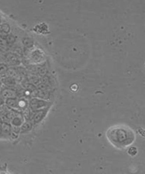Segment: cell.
I'll return each mask as SVG.
<instances>
[{
  "label": "cell",
  "instance_id": "3",
  "mask_svg": "<svg viewBox=\"0 0 145 174\" xmlns=\"http://www.w3.org/2000/svg\"><path fill=\"white\" fill-rule=\"evenodd\" d=\"M1 82L2 84L8 87H14L17 83V81L14 78L6 76L2 77Z\"/></svg>",
  "mask_w": 145,
  "mask_h": 174
},
{
  "label": "cell",
  "instance_id": "2",
  "mask_svg": "<svg viewBox=\"0 0 145 174\" xmlns=\"http://www.w3.org/2000/svg\"><path fill=\"white\" fill-rule=\"evenodd\" d=\"M20 59L11 51L7 52L4 55V63L9 67H14L19 66Z\"/></svg>",
  "mask_w": 145,
  "mask_h": 174
},
{
  "label": "cell",
  "instance_id": "10",
  "mask_svg": "<svg viewBox=\"0 0 145 174\" xmlns=\"http://www.w3.org/2000/svg\"><path fill=\"white\" fill-rule=\"evenodd\" d=\"M22 43L27 47H30L32 45V41L28 38H24L22 39Z\"/></svg>",
  "mask_w": 145,
  "mask_h": 174
},
{
  "label": "cell",
  "instance_id": "8",
  "mask_svg": "<svg viewBox=\"0 0 145 174\" xmlns=\"http://www.w3.org/2000/svg\"><path fill=\"white\" fill-rule=\"evenodd\" d=\"M11 52L15 54L20 59L22 57V51L21 48L20 47H14Z\"/></svg>",
  "mask_w": 145,
  "mask_h": 174
},
{
  "label": "cell",
  "instance_id": "4",
  "mask_svg": "<svg viewBox=\"0 0 145 174\" xmlns=\"http://www.w3.org/2000/svg\"><path fill=\"white\" fill-rule=\"evenodd\" d=\"M1 95L3 98H6L7 99L10 98H16L17 94L15 91L11 89H4L2 91Z\"/></svg>",
  "mask_w": 145,
  "mask_h": 174
},
{
  "label": "cell",
  "instance_id": "11",
  "mask_svg": "<svg viewBox=\"0 0 145 174\" xmlns=\"http://www.w3.org/2000/svg\"><path fill=\"white\" fill-rule=\"evenodd\" d=\"M7 102L9 105L12 107L16 106L17 104V101L16 98H15L8 99H7Z\"/></svg>",
  "mask_w": 145,
  "mask_h": 174
},
{
  "label": "cell",
  "instance_id": "5",
  "mask_svg": "<svg viewBox=\"0 0 145 174\" xmlns=\"http://www.w3.org/2000/svg\"><path fill=\"white\" fill-rule=\"evenodd\" d=\"M11 31V26L7 23L0 24V33L8 34Z\"/></svg>",
  "mask_w": 145,
  "mask_h": 174
},
{
  "label": "cell",
  "instance_id": "6",
  "mask_svg": "<svg viewBox=\"0 0 145 174\" xmlns=\"http://www.w3.org/2000/svg\"><path fill=\"white\" fill-rule=\"evenodd\" d=\"M9 67L5 63H0V76H5L8 71Z\"/></svg>",
  "mask_w": 145,
  "mask_h": 174
},
{
  "label": "cell",
  "instance_id": "1",
  "mask_svg": "<svg viewBox=\"0 0 145 174\" xmlns=\"http://www.w3.org/2000/svg\"><path fill=\"white\" fill-rule=\"evenodd\" d=\"M109 143L119 149H126L131 146L136 140L134 130L129 126L118 125L109 127L106 132Z\"/></svg>",
  "mask_w": 145,
  "mask_h": 174
},
{
  "label": "cell",
  "instance_id": "12",
  "mask_svg": "<svg viewBox=\"0 0 145 174\" xmlns=\"http://www.w3.org/2000/svg\"><path fill=\"white\" fill-rule=\"evenodd\" d=\"M0 23H1V19H0Z\"/></svg>",
  "mask_w": 145,
  "mask_h": 174
},
{
  "label": "cell",
  "instance_id": "9",
  "mask_svg": "<svg viewBox=\"0 0 145 174\" xmlns=\"http://www.w3.org/2000/svg\"><path fill=\"white\" fill-rule=\"evenodd\" d=\"M137 149L135 147H131L128 150V153L130 156H134L137 154Z\"/></svg>",
  "mask_w": 145,
  "mask_h": 174
},
{
  "label": "cell",
  "instance_id": "7",
  "mask_svg": "<svg viewBox=\"0 0 145 174\" xmlns=\"http://www.w3.org/2000/svg\"><path fill=\"white\" fill-rule=\"evenodd\" d=\"M7 45H12L16 41V37L14 35L11 34H8L5 39Z\"/></svg>",
  "mask_w": 145,
  "mask_h": 174
}]
</instances>
